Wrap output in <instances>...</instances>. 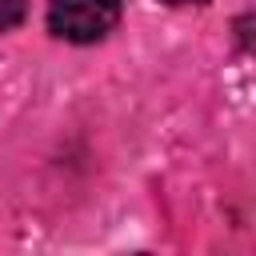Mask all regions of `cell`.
Returning a JSON list of instances; mask_svg holds the SVG:
<instances>
[{"label":"cell","instance_id":"6da1fadb","mask_svg":"<svg viewBox=\"0 0 256 256\" xmlns=\"http://www.w3.org/2000/svg\"><path fill=\"white\" fill-rule=\"evenodd\" d=\"M120 24V0H48V32L68 44H96Z\"/></svg>","mask_w":256,"mask_h":256},{"label":"cell","instance_id":"7a4b0ae2","mask_svg":"<svg viewBox=\"0 0 256 256\" xmlns=\"http://www.w3.org/2000/svg\"><path fill=\"white\" fill-rule=\"evenodd\" d=\"M24 16H28V0H0V32L24 24Z\"/></svg>","mask_w":256,"mask_h":256},{"label":"cell","instance_id":"3957f363","mask_svg":"<svg viewBox=\"0 0 256 256\" xmlns=\"http://www.w3.org/2000/svg\"><path fill=\"white\" fill-rule=\"evenodd\" d=\"M164 4H204V0H164Z\"/></svg>","mask_w":256,"mask_h":256}]
</instances>
